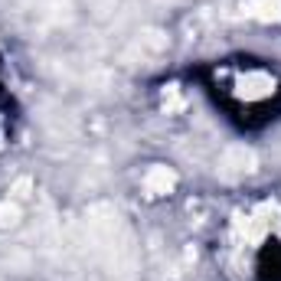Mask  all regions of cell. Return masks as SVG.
<instances>
[{"label": "cell", "instance_id": "6da1fadb", "mask_svg": "<svg viewBox=\"0 0 281 281\" xmlns=\"http://www.w3.org/2000/svg\"><path fill=\"white\" fill-rule=\"evenodd\" d=\"M147 187H151V190H170L173 187V173H167V170H154L151 173V177H147Z\"/></svg>", "mask_w": 281, "mask_h": 281}, {"label": "cell", "instance_id": "7a4b0ae2", "mask_svg": "<svg viewBox=\"0 0 281 281\" xmlns=\"http://www.w3.org/2000/svg\"><path fill=\"white\" fill-rule=\"evenodd\" d=\"M13 219H16L13 206H0V223H13Z\"/></svg>", "mask_w": 281, "mask_h": 281}]
</instances>
